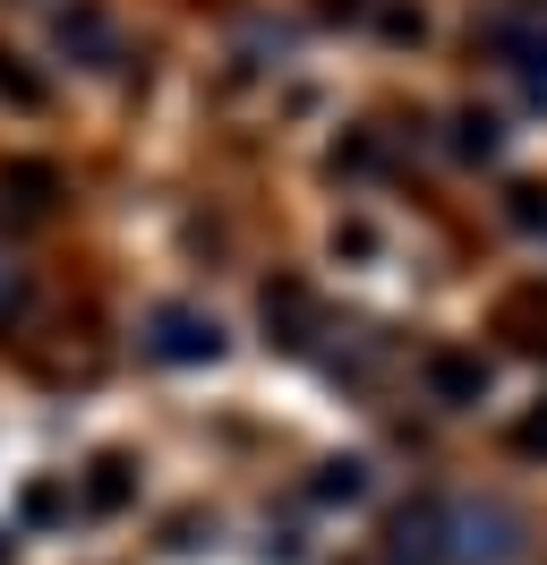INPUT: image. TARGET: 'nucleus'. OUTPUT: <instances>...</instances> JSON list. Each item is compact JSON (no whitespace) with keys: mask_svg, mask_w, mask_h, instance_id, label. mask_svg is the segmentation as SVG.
I'll return each mask as SVG.
<instances>
[{"mask_svg":"<svg viewBox=\"0 0 547 565\" xmlns=\"http://www.w3.org/2000/svg\"><path fill=\"white\" fill-rule=\"evenodd\" d=\"M522 548V514L496 497H444V565H505Z\"/></svg>","mask_w":547,"mask_h":565,"instance_id":"obj_1","label":"nucleus"},{"mask_svg":"<svg viewBox=\"0 0 547 565\" xmlns=\"http://www.w3.org/2000/svg\"><path fill=\"white\" fill-rule=\"evenodd\" d=\"M496 52L530 77V95H547V0H513L496 18Z\"/></svg>","mask_w":547,"mask_h":565,"instance_id":"obj_2","label":"nucleus"},{"mask_svg":"<svg viewBox=\"0 0 547 565\" xmlns=\"http://www.w3.org/2000/svg\"><path fill=\"white\" fill-rule=\"evenodd\" d=\"M146 352L154 360H214L223 352V326L205 318V309H154L146 318Z\"/></svg>","mask_w":547,"mask_h":565,"instance_id":"obj_3","label":"nucleus"},{"mask_svg":"<svg viewBox=\"0 0 547 565\" xmlns=\"http://www.w3.org/2000/svg\"><path fill=\"white\" fill-rule=\"evenodd\" d=\"M437 386L453 394V403H471V394L487 386V369H479V360H437Z\"/></svg>","mask_w":547,"mask_h":565,"instance_id":"obj_4","label":"nucleus"},{"mask_svg":"<svg viewBox=\"0 0 547 565\" xmlns=\"http://www.w3.org/2000/svg\"><path fill=\"white\" fill-rule=\"evenodd\" d=\"M360 489H368L360 462H325V480H317V497H360Z\"/></svg>","mask_w":547,"mask_h":565,"instance_id":"obj_5","label":"nucleus"},{"mask_svg":"<svg viewBox=\"0 0 547 565\" xmlns=\"http://www.w3.org/2000/svg\"><path fill=\"white\" fill-rule=\"evenodd\" d=\"M522 446H530V455H547V420H530V428H522Z\"/></svg>","mask_w":547,"mask_h":565,"instance_id":"obj_6","label":"nucleus"}]
</instances>
